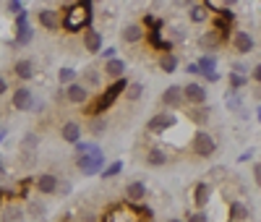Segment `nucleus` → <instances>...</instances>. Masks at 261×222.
I'll use <instances>...</instances> for the list:
<instances>
[{"instance_id":"nucleus-1","label":"nucleus","mask_w":261,"mask_h":222,"mask_svg":"<svg viewBox=\"0 0 261 222\" xmlns=\"http://www.w3.org/2000/svg\"><path fill=\"white\" fill-rule=\"evenodd\" d=\"M92 3L94 0H79L76 6H71L63 13V27L68 32H79V29H89V13H92Z\"/></svg>"},{"instance_id":"nucleus-2","label":"nucleus","mask_w":261,"mask_h":222,"mask_svg":"<svg viewBox=\"0 0 261 222\" xmlns=\"http://www.w3.org/2000/svg\"><path fill=\"white\" fill-rule=\"evenodd\" d=\"M125 86H128V84H125L123 79H118L110 89H105V94H99L89 107H86V110H89V115L94 118V115H99V113H102V110H107V107H110V105L115 102V97H118L120 92H125Z\"/></svg>"},{"instance_id":"nucleus-3","label":"nucleus","mask_w":261,"mask_h":222,"mask_svg":"<svg viewBox=\"0 0 261 222\" xmlns=\"http://www.w3.org/2000/svg\"><path fill=\"white\" fill-rule=\"evenodd\" d=\"M191 152L196 154L199 160H206V157H212V154L217 152V141H214V136L209 131H204V128H199L193 133V141H191Z\"/></svg>"},{"instance_id":"nucleus-4","label":"nucleus","mask_w":261,"mask_h":222,"mask_svg":"<svg viewBox=\"0 0 261 222\" xmlns=\"http://www.w3.org/2000/svg\"><path fill=\"white\" fill-rule=\"evenodd\" d=\"M230 44H232V50H235L238 55H248V53H253V47H256L253 37H251L248 32H243V29H235V32H232Z\"/></svg>"},{"instance_id":"nucleus-5","label":"nucleus","mask_w":261,"mask_h":222,"mask_svg":"<svg viewBox=\"0 0 261 222\" xmlns=\"http://www.w3.org/2000/svg\"><path fill=\"white\" fill-rule=\"evenodd\" d=\"M175 126V115L172 113H157L154 118L146 120V131L154 133V136H160V133H167V128Z\"/></svg>"},{"instance_id":"nucleus-6","label":"nucleus","mask_w":261,"mask_h":222,"mask_svg":"<svg viewBox=\"0 0 261 222\" xmlns=\"http://www.w3.org/2000/svg\"><path fill=\"white\" fill-rule=\"evenodd\" d=\"M160 102H162V105H165L167 110H178V107H183V102H186L183 86H178V84L167 86L165 92H162V97H160Z\"/></svg>"},{"instance_id":"nucleus-7","label":"nucleus","mask_w":261,"mask_h":222,"mask_svg":"<svg viewBox=\"0 0 261 222\" xmlns=\"http://www.w3.org/2000/svg\"><path fill=\"white\" fill-rule=\"evenodd\" d=\"M58 186H60V181H58V175H55V172H42V175L34 178V188H37L42 196H53V193H58Z\"/></svg>"},{"instance_id":"nucleus-8","label":"nucleus","mask_w":261,"mask_h":222,"mask_svg":"<svg viewBox=\"0 0 261 222\" xmlns=\"http://www.w3.org/2000/svg\"><path fill=\"white\" fill-rule=\"evenodd\" d=\"M11 105L18 110V113H27V110H32V107L37 105V102H34V92H32V89H27V86H18L16 92H13Z\"/></svg>"},{"instance_id":"nucleus-9","label":"nucleus","mask_w":261,"mask_h":222,"mask_svg":"<svg viewBox=\"0 0 261 222\" xmlns=\"http://www.w3.org/2000/svg\"><path fill=\"white\" fill-rule=\"evenodd\" d=\"M183 94H186V102L188 105H206V97H209L204 84H196V81H188L183 86Z\"/></svg>"},{"instance_id":"nucleus-10","label":"nucleus","mask_w":261,"mask_h":222,"mask_svg":"<svg viewBox=\"0 0 261 222\" xmlns=\"http://www.w3.org/2000/svg\"><path fill=\"white\" fill-rule=\"evenodd\" d=\"M37 21H39V27L42 29H47V32H58L60 24H63V16L53 8H45V11H39L37 13Z\"/></svg>"},{"instance_id":"nucleus-11","label":"nucleus","mask_w":261,"mask_h":222,"mask_svg":"<svg viewBox=\"0 0 261 222\" xmlns=\"http://www.w3.org/2000/svg\"><path fill=\"white\" fill-rule=\"evenodd\" d=\"M76 165H79V170H81L84 175H92V172H97V170L102 167V152L97 149V152H92V154H81Z\"/></svg>"},{"instance_id":"nucleus-12","label":"nucleus","mask_w":261,"mask_h":222,"mask_svg":"<svg viewBox=\"0 0 261 222\" xmlns=\"http://www.w3.org/2000/svg\"><path fill=\"white\" fill-rule=\"evenodd\" d=\"M65 100L73 102V105H86L89 102V89H86V84L73 81L71 86H65Z\"/></svg>"},{"instance_id":"nucleus-13","label":"nucleus","mask_w":261,"mask_h":222,"mask_svg":"<svg viewBox=\"0 0 261 222\" xmlns=\"http://www.w3.org/2000/svg\"><path fill=\"white\" fill-rule=\"evenodd\" d=\"M186 118L191 123H196V126H206L212 120V107H206V105H188Z\"/></svg>"},{"instance_id":"nucleus-14","label":"nucleus","mask_w":261,"mask_h":222,"mask_svg":"<svg viewBox=\"0 0 261 222\" xmlns=\"http://www.w3.org/2000/svg\"><path fill=\"white\" fill-rule=\"evenodd\" d=\"M225 42V34H222V29H209V32H204L201 37H199V47L201 50H217L220 44Z\"/></svg>"},{"instance_id":"nucleus-15","label":"nucleus","mask_w":261,"mask_h":222,"mask_svg":"<svg viewBox=\"0 0 261 222\" xmlns=\"http://www.w3.org/2000/svg\"><path fill=\"white\" fill-rule=\"evenodd\" d=\"M13 73H16V79H21V81H32V79L37 76L34 60H29V58L16 60V63H13Z\"/></svg>"},{"instance_id":"nucleus-16","label":"nucleus","mask_w":261,"mask_h":222,"mask_svg":"<svg viewBox=\"0 0 261 222\" xmlns=\"http://www.w3.org/2000/svg\"><path fill=\"white\" fill-rule=\"evenodd\" d=\"M125 202H130V204H141L144 199H146V183L144 181H134V183H128L125 186Z\"/></svg>"},{"instance_id":"nucleus-17","label":"nucleus","mask_w":261,"mask_h":222,"mask_svg":"<svg viewBox=\"0 0 261 222\" xmlns=\"http://www.w3.org/2000/svg\"><path fill=\"white\" fill-rule=\"evenodd\" d=\"M60 139H63L65 144H79V141H81V126H79L76 120H65V123L60 126Z\"/></svg>"},{"instance_id":"nucleus-18","label":"nucleus","mask_w":261,"mask_h":222,"mask_svg":"<svg viewBox=\"0 0 261 222\" xmlns=\"http://www.w3.org/2000/svg\"><path fill=\"white\" fill-rule=\"evenodd\" d=\"M144 160H146L149 167H162V165H167L170 154H167L165 146H151V149H146V157Z\"/></svg>"},{"instance_id":"nucleus-19","label":"nucleus","mask_w":261,"mask_h":222,"mask_svg":"<svg viewBox=\"0 0 261 222\" xmlns=\"http://www.w3.org/2000/svg\"><path fill=\"white\" fill-rule=\"evenodd\" d=\"M84 50L89 53V55L102 53V34L97 29H86L84 32Z\"/></svg>"},{"instance_id":"nucleus-20","label":"nucleus","mask_w":261,"mask_h":222,"mask_svg":"<svg viewBox=\"0 0 261 222\" xmlns=\"http://www.w3.org/2000/svg\"><path fill=\"white\" fill-rule=\"evenodd\" d=\"M212 183H196V188H193V204H196V209H206V204H209V199H212Z\"/></svg>"},{"instance_id":"nucleus-21","label":"nucleus","mask_w":261,"mask_h":222,"mask_svg":"<svg viewBox=\"0 0 261 222\" xmlns=\"http://www.w3.org/2000/svg\"><path fill=\"white\" fill-rule=\"evenodd\" d=\"M123 73H125V60H120V58L105 60V79H113V81H118Z\"/></svg>"},{"instance_id":"nucleus-22","label":"nucleus","mask_w":261,"mask_h":222,"mask_svg":"<svg viewBox=\"0 0 261 222\" xmlns=\"http://www.w3.org/2000/svg\"><path fill=\"white\" fill-rule=\"evenodd\" d=\"M120 39H123L125 44H139V42L144 39V27H141V24H128V27L120 32Z\"/></svg>"},{"instance_id":"nucleus-23","label":"nucleus","mask_w":261,"mask_h":222,"mask_svg":"<svg viewBox=\"0 0 261 222\" xmlns=\"http://www.w3.org/2000/svg\"><path fill=\"white\" fill-rule=\"evenodd\" d=\"M251 209L243 202H230V222H248Z\"/></svg>"},{"instance_id":"nucleus-24","label":"nucleus","mask_w":261,"mask_h":222,"mask_svg":"<svg viewBox=\"0 0 261 222\" xmlns=\"http://www.w3.org/2000/svg\"><path fill=\"white\" fill-rule=\"evenodd\" d=\"M24 217H27V212L18 204H8L3 212H0V222H24Z\"/></svg>"},{"instance_id":"nucleus-25","label":"nucleus","mask_w":261,"mask_h":222,"mask_svg":"<svg viewBox=\"0 0 261 222\" xmlns=\"http://www.w3.org/2000/svg\"><path fill=\"white\" fill-rule=\"evenodd\" d=\"M206 18H209V8H206V6L196 3V6L188 8V21H191V24H204Z\"/></svg>"},{"instance_id":"nucleus-26","label":"nucleus","mask_w":261,"mask_h":222,"mask_svg":"<svg viewBox=\"0 0 261 222\" xmlns=\"http://www.w3.org/2000/svg\"><path fill=\"white\" fill-rule=\"evenodd\" d=\"M175 68H178V58L172 55V53H162V55H160V71L175 73Z\"/></svg>"},{"instance_id":"nucleus-27","label":"nucleus","mask_w":261,"mask_h":222,"mask_svg":"<svg viewBox=\"0 0 261 222\" xmlns=\"http://www.w3.org/2000/svg\"><path fill=\"white\" fill-rule=\"evenodd\" d=\"M125 100L128 102H136V100H141V94H144V84L141 81H130L128 86H125Z\"/></svg>"},{"instance_id":"nucleus-28","label":"nucleus","mask_w":261,"mask_h":222,"mask_svg":"<svg viewBox=\"0 0 261 222\" xmlns=\"http://www.w3.org/2000/svg\"><path fill=\"white\" fill-rule=\"evenodd\" d=\"M32 37H34V29L29 27V24H21V27H16V44H29L32 42Z\"/></svg>"},{"instance_id":"nucleus-29","label":"nucleus","mask_w":261,"mask_h":222,"mask_svg":"<svg viewBox=\"0 0 261 222\" xmlns=\"http://www.w3.org/2000/svg\"><path fill=\"white\" fill-rule=\"evenodd\" d=\"M37 146H39V136L37 133H27V136H21V144H18V152H37Z\"/></svg>"},{"instance_id":"nucleus-30","label":"nucleus","mask_w":261,"mask_h":222,"mask_svg":"<svg viewBox=\"0 0 261 222\" xmlns=\"http://www.w3.org/2000/svg\"><path fill=\"white\" fill-rule=\"evenodd\" d=\"M227 84H230V89H232V92H241V89L248 84V79H246V73H235V71H230V76H227Z\"/></svg>"},{"instance_id":"nucleus-31","label":"nucleus","mask_w":261,"mask_h":222,"mask_svg":"<svg viewBox=\"0 0 261 222\" xmlns=\"http://www.w3.org/2000/svg\"><path fill=\"white\" fill-rule=\"evenodd\" d=\"M27 214H29L32 219H42V217L47 214V207L42 204V202H29V204H27Z\"/></svg>"},{"instance_id":"nucleus-32","label":"nucleus","mask_w":261,"mask_h":222,"mask_svg":"<svg viewBox=\"0 0 261 222\" xmlns=\"http://www.w3.org/2000/svg\"><path fill=\"white\" fill-rule=\"evenodd\" d=\"M105 131H107V120H105V118H99V115H94V118L89 120V133L99 139Z\"/></svg>"},{"instance_id":"nucleus-33","label":"nucleus","mask_w":261,"mask_h":222,"mask_svg":"<svg viewBox=\"0 0 261 222\" xmlns=\"http://www.w3.org/2000/svg\"><path fill=\"white\" fill-rule=\"evenodd\" d=\"M76 76H79V71H73V68H60V71H58L60 86H71V84L76 81Z\"/></svg>"},{"instance_id":"nucleus-34","label":"nucleus","mask_w":261,"mask_h":222,"mask_svg":"<svg viewBox=\"0 0 261 222\" xmlns=\"http://www.w3.org/2000/svg\"><path fill=\"white\" fill-rule=\"evenodd\" d=\"M199 68H201V73H206V71H217V58H214V55H204V58H199Z\"/></svg>"},{"instance_id":"nucleus-35","label":"nucleus","mask_w":261,"mask_h":222,"mask_svg":"<svg viewBox=\"0 0 261 222\" xmlns=\"http://www.w3.org/2000/svg\"><path fill=\"white\" fill-rule=\"evenodd\" d=\"M186 222H209V214L204 209H196V212H188V219Z\"/></svg>"},{"instance_id":"nucleus-36","label":"nucleus","mask_w":261,"mask_h":222,"mask_svg":"<svg viewBox=\"0 0 261 222\" xmlns=\"http://www.w3.org/2000/svg\"><path fill=\"white\" fill-rule=\"evenodd\" d=\"M84 79H86V84H92V86H97L99 84V76H97V68H84Z\"/></svg>"},{"instance_id":"nucleus-37","label":"nucleus","mask_w":261,"mask_h":222,"mask_svg":"<svg viewBox=\"0 0 261 222\" xmlns=\"http://www.w3.org/2000/svg\"><path fill=\"white\" fill-rule=\"evenodd\" d=\"M120 167H123L120 162H113V165L107 167V170H102V178H115V175L120 172Z\"/></svg>"},{"instance_id":"nucleus-38","label":"nucleus","mask_w":261,"mask_h":222,"mask_svg":"<svg viewBox=\"0 0 261 222\" xmlns=\"http://www.w3.org/2000/svg\"><path fill=\"white\" fill-rule=\"evenodd\" d=\"M251 79H253V81L261 86V63H256L253 68H251Z\"/></svg>"},{"instance_id":"nucleus-39","label":"nucleus","mask_w":261,"mask_h":222,"mask_svg":"<svg viewBox=\"0 0 261 222\" xmlns=\"http://www.w3.org/2000/svg\"><path fill=\"white\" fill-rule=\"evenodd\" d=\"M251 175H253V181H256V186L261 188V162H256V165H253V170H251Z\"/></svg>"},{"instance_id":"nucleus-40","label":"nucleus","mask_w":261,"mask_h":222,"mask_svg":"<svg viewBox=\"0 0 261 222\" xmlns=\"http://www.w3.org/2000/svg\"><path fill=\"white\" fill-rule=\"evenodd\" d=\"M225 172H227L225 167H214V170H212V181H222Z\"/></svg>"},{"instance_id":"nucleus-41","label":"nucleus","mask_w":261,"mask_h":222,"mask_svg":"<svg viewBox=\"0 0 261 222\" xmlns=\"http://www.w3.org/2000/svg\"><path fill=\"white\" fill-rule=\"evenodd\" d=\"M209 84H217V81H220V73H217V71H206V73H201Z\"/></svg>"},{"instance_id":"nucleus-42","label":"nucleus","mask_w":261,"mask_h":222,"mask_svg":"<svg viewBox=\"0 0 261 222\" xmlns=\"http://www.w3.org/2000/svg\"><path fill=\"white\" fill-rule=\"evenodd\" d=\"M58 193H63V196H65V193H71V183H68V181H63V183L58 186Z\"/></svg>"},{"instance_id":"nucleus-43","label":"nucleus","mask_w":261,"mask_h":222,"mask_svg":"<svg viewBox=\"0 0 261 222\" xmlns=\"http://www.w3.org/2000/svg\"><path fill=\"white\" fill-rule=\"evenodd\" d=\"M102 58L113 60V58H115V47H107V50H102Z\"/></svg>"},{"instance_id":"nucleus-44","label":"nucleus","mask_w":261,"mask_h":222,"mask_svg":"<svg viewBox=\"0 0 261 222\" xmlns=\"http://www.w3.org/2000/svg\"><path fill=\"white\" fill-rule=\"evenodd\" d=\"M188 73H201V68H199V63H188V68H186Z\"/></svg>"},{"instance_id":"nucleus-45","label":"nucleus","mask_w":261,"mask_h":222,"mask_svg":"<svg viewBox=\"0 0 261 222\" xmlns=\"http://www.w3.org/2000/svg\"><path fill=\"white\" fill-rule=\"evenodd\" d=\"M6 92H8V81H6L3 76H0V97H3Z\"/></svg>"},{"instance_id":"nucleus-46","label":"nucleus","mask_w":261,"mask_h":222,"mask_svg":"<svg viewBox=\"0 0 261 222\" xmlns=\"http://www.w3.org/2000/svg\"><path fill=\"white\" fill-rule=\"evenodd\" d=\"M178 6H188L191 8V6H196V0H178Z\"/></svg>"},{"instance_id":"nucleus-47","label":"nucleus","mask_w":261,"mask_h":222,"mask_svg":"<svg viewBox=\"0 0 261 222\" xmlns=\"http://www.w3.org/2000/svg\"><path fill=\"white\" fill-rule=\"evenodd\" d=\"M238 3V0H222V8H232Z\"/></svg>"},{"instance_id":"nucleus-48","label":"nucleus","mask_w":261,"mask_h":222,"mask_svg":"<svg viewBox=\"0 0 261 222\" xmlns=\"http://www.w3.org/2000/svg\"><path fill=\"white\" fill-rule=\"evenodd\" d=\"M11 11H13V13H18V11H21V8H18V0H11Z\"/></svg>"},{"instance_id":"nucleus-49","label":"nucleus","mask_w":261,"mask_h":222,"mask_svg":"<svg viewBox=\"0 0 261 222\" xmlns=\"http://www.w3.org/2000/svg\"><path fill=\"white\" fill-rule=\"evenodd\" d=\"M3 175H6V162L0 160V178H3Z\"/></svg>"},{"instance_id":"nucleus-50","label":"nucleus","mask_w":261,"mask_h":222,"mask_svg":"<svg viewBox=\"0 0 261 222\" xmlns=\"http://www.w3.org/2000/svg\"><path fill=\"white\" fill-rule=\"evenodd\" d=\"M165 222H183V219H178V217H170V219H165Z\"/></svg>"},{"instance_id":"nucleus-51","label":"nucleus","mask_w":261,"mask_h":222,"mask_svg":"<svg viewBox=\"0 0 261 222\" xmlns=\"http://www.w3.org/2000/svg\"><path fill=\"white\" fill-rule=\"evenodd\" d=\"M256 115H258V120H261V107H258V110H256Z\"/></svg>"},{"instance_id":"nucleus-52","label":"nucleus","mask_w":261,"mask_h":222,"mask_svg":"<svg viewBox=\"0 0 261 222\" xmlns=\"http://www.w3.org/2000/svg\"><path fill=\"white\" fill-rule=\"evenodd\" d=\"M94 3H99V0H94Z\"/></svg>"}]
</instances>
